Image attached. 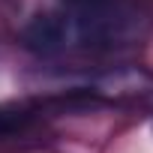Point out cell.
<instances>
[{
	"label": "cell",
	"instance_id": "obj_2",
	"mask_svg": "<svg viewBox=\"0 0 153 153\" xmlns=\"http://www.w3.org/2000/svg\"><path fill=\"white\" fill-rule=\"evenodd\" d=\"M18 126H21V117H15L9 111H0V135H6V132H12Z\"/></svg>",
	"mask_w": 153,
	"mask_h": 153
},
{
	"label": "cell",
	"instance_id": "obj_1",
	"mask_svg": "<svg viewBox=\"0 0 153 153\" xmlns=\"http://www.w3.org/2000/svg\"><path fill=\"white\" fill-rule=\"evenodd\" d=\"M69 21L63 15H54V12H45V15H36L24 30H21V45L33 54H54L63 48L66 42V27Z\"/></svg>",
	"mask_w": 153,
	"mask_h": 153
}]
</instances>
